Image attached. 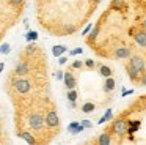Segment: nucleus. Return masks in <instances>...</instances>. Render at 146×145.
<instances>
[{
  "mask_svg": "<svg viewBox=\"0 0 146 145\" xmlns=\"http://www.w3.org/2000/svg\"><path fill=\"white\" fill-rule=\"evenodd\" d=\"M108 132H113L115 136H118V137H123V136L127 134V120H124L123 117H119V118H116L113 123H111L110 129H107Z\"/></svg>",
  "mask_w": 146,
  "mask_h": 145,
  "instance_id": "f03ea898",
  "label": "nucleus"
},
{
  "mask_svg": "<svg viewBox=\"0 0 146 145\" xmlns=\"http://www.w3.org/2000/svg\"><path fill=\"white\" fill-rule=\"evenodd\" d=\"M82 66H83V62H80V60H77V62L72 63V68L74 69H79V68H82Z\"/></svg>",
  "mask_w": 146,
  "mask_h": 145,
  "instance_id": "7c9ffc66",
  "label": "nucleus"
},
{
  "mask_svg": "<svg viewBox=\"0 0 146 145\" xmlns=\"http://www.w3.org/2000/svg\"><path fill=\"white\" fill-rule=\"evenodd\" d=\"M99 30H101V28H99V25H96V27H93V28H91V32L88 33V43H90V44H93L96 40H98V36H99Z\"/></svg>",
  "mask_w": 146,
  "mask_h": 145,
  "instance_id": "f3484780",
  "label": "nucleus"
},
{
  "mask_svg": "<svg viewBox=\"0 0 146 145\" xmlns=\"http://www.w3.org/2000/svg\"><path fill=\"white\" fill-rule=\"evenodd\" d=\"M111 118H113V112H111V109H107L104 115H102L101 118L98 120V125H104L105 122H110Z\"/></svg>",
  "mask_w": 146,
  "mask_h": 145,
  "instance_id": "aec40b11",
  "label": "nucleus"
},
{
  "mask_svg": "<svg viewBox=\"0 0 146 145\" xmlns=\"http://www.w3.org/2000/svg\"><path fill=\"white\" fill-rule=\"evenodd\" d=\"M140 128H141V122H140V120H127V134H129L130 137H133V134H135Z\"/></svg>",
  "mask_w": 146,
  "mask_h": 145,
  "instance_id": "9d476101",
  "label": "nucleus"
},
{
  "mask_svg": "<svg viewBox=\"0 0 146 145\" xmlns=\"http://www.w3.org/2000/svg\"><path fill=\"white\" fill-rule=\"evenodd\" d=\"M63 82H64V85H66L68 90H74V88H76V85H77V81H76V77H74V74L71 71H64Z\"/></svg>",
  "mask_w": 146,
  "mask_h": 145,
  "instance_id": "6e6552de",
  "label": "nucleus"
},
{
  "mask_svg": "<svg viewBox=\"0 0 146 145\" xmlns=\"http://www.w3.org/2000/svg\"><path fill=\"white\" fill-rule=\"evenodd\" d=\"M10 52H11V47H10V44H8V43H5V44L0 46V54L7 55V54H10Z\"/></svg>",
  "mask_w": 146,
  "mask_h": 145,
  "instance_id": "393cba45",
  "label": "nucleus"
},
{
  "mask_svg": "<svg viewBox=\"0 0 146 145\" xmlns=\"http://www.w3.org/2000/svg\"><path fill=\"white\" fill-rule=\"evenodd\" d=\"M27 74H30V65L27 62H19L14 66V76L16 77H25Z\"/></svg>",
  "mask_w": 146,
  "mask_h": 145,
  "instance_id": "423d86ee",
  "label": "nucleus"
},
{
  "mask_svg": "<svg viewBox=\"0 0 146 145\" xmlns=\"http://www.w3.org/2000/svg\"><path fill=\"white\" fill-rule=\"evenodd\" d=\"M113 55L116 57L118 60H127V58H130V55H132V50H130V47H126V46L116 47Z\"/></svg>",
  "mask_w": 146,
  "mask_h": 145,
  "instance_id": "0eeeda50",
  "label": "nucleus"
},
{
  "mask_svg": "<svg viewBox=\"0 0 146 145\" xmlns=\"http://www.w3.org/2000/svg\"><path fill=\"white\" fill-rule=\"evenodd\" d=\"M96 145H111V136L108 131H104L96 140Z\"/></svg>",
  "mask_w": 146,
  "mask_h": 145,
  "instance_id": "ddd939ff",
  "label": "nucleus"
},
{
  "mask_svg": "<svg viewBox=\"0 0 146 145\" xmlns=\"http://www.w3.org/2000/svg\"><path fill=\"white\" fill-rule=\"evenodd\" d=\"M126 71H127V74H129L130 81H133V82H140V79H141V76H143V72H140L138 69H135L130 65L126 66Z\"/></svg>",
  "mask_w": 146,
  "mask_h": 145,
  "instance_id": "9b49d317",
  "label": "nucleus"
},
{
  "mask_svg": "<svg viewBox=\"0 0 146 145\" xmlns=\"http://www.w3.org/2000/svg\"><path fill=\"white\" fill-rule=\"evenodd\" d=\"M133 93V90H124L123 91V96H129V95H132Z\"/></svg>",
  "mask_w": 146,
  "mask_h": 145,
  "instance_id": "c9c22d12",
  "label": "nucleus"
},
{
  "mask_svg": "<svg viewBox=\"0 0 146 145\" xmlns=\"http://www.w3.org/2000/svg\"><path fill=\"white\" fill-rule=\"evenodd\" d=\"M3 68H5V65H3V63H0V72L3 71Z\"/></svg>",
  "mask_w": 146,
  "mask_h": 145,
  "instance_id": "ea45409f",
  "label": "nucleus"
},
{
  "mask_svg": "<svg viewBox=\"0 0 146 145\" xmlns=\"http://www.w3.org/2000/svg\"><path fill=\"white\" fill-rule=\"evenodd\" d=\"M17 136H19V137L22 139V140H25L29 145H38V142H36L35 136H33L32 132H29V131H21Z\"/></svg>",
  "mask_w": 146,
  "mask_h": 145,
  "instance_id": "f8f14e48",
  "label": "nucleus"
},
{
  "mask_svg": "<svg viewBox=\"0 0 146 145\" xmlns=\"http://www.w3.org/2000/svg\"><path fill=\"white\" fill-rule=\"evenodd\" d=\"M0 38H2V35H0Z\"/></svg>",
  "mask_w": 146,
  "mask_h": 145,
  "instance_id": "37998d69",
  "label": "nucleus"
},
{
  "mask_svg": "<svg viewBox=\"0 0 146 145\" xmlns=\"http://www.w3.org/2000/svg\"><path fill=\"white\" fill-rule=\"evenodd\" d=\"M99 74L102 76V77H111V74H113V71H111V68L110 66H107V65H99Z\"/></svg>",
  "mask_w": 146,
  "mask_h": 145,
  "instance_id": "dca6fc26",
  "label": "nucleus"
},
{
  "mask_svg": "<svg viewBox=\"0 0 146 145\" xmlns=\"http://www.w3.org/2000/svg\"><path fill=\"white\" fill-rule=\"evenodd\" d=\"M39 2H49V0H39Z\"/></svg>",
  "mask_w": 146,
  "mask_h": 145,
  "instance_id": "79ce46f5",
  "label": "nucleus"
},
{
  "mask_svg": "<svg viewBox=\"0 0 146 145\" xmlns=\"http://www.w3.org/2000/svg\"><path fill=\"white\" fill-rule=\"evenodd\" d=\"M29 126L33 131H41L46 126V118L39 112H33V113H30V117H29Z\"/></svg>",
  "mask_w": 146,
  "mask_h": 145,
  "instance_id": "7ed1b4c3",
  "label": "nucleus"
},
{
  "mask_svg": "<svg viewBox=\"0 0 146 145\" xmlns=\"http://www.w3.org/2000/svg\"><path fill=\"white\" fill-rule=\"evenodd\" d=\"M83 126L80 125V122H71L69 125H68V131L71 132V134H79V132L83 131Z\"/></svg>",
  "mask_w": 146,
  "mask_h": 145,
  "instance_id": "4468645a",
  "label": "nucleus"
},
{
  "mask_svg": "<svg viewBox=\"0 0 146 145\" xmlns=\"http://www.w3.org/2000/svg\"><path fill=\"white\" fill-rule=\"evenodd\" d=\"M2 136H3V129H2V123H0V139H2Z\"/></svg>",
  "mask_w": 146,
  "mask_h": 145,
  "instance_id": "58836bf2",
  "label": "nucleus"
},
{
  "mask_svg": "<svg viewBox=\"0 0 146 145\" xmlns=\"http://www.w3.org/2000/svg\"><path fill=\"white\" fill-rule=\"evenodd\" d=\"M32 82L25 77H14L13 79V88L17 91L19 95H27L32 91Z\"/></svg>",
  "mask_w": 146,
  "mask_h": 145,
  "instance_id": "f257e3e1",
  "label": "nucleus"
},
{
  "mask_svg": "<svg viewBox=\"0 0 146 145\" xmlns=\"http://www.w3.org/2000/svg\"><path fill=\"white\" fill-rule=\"evenodd\" d=\"M10 3H11V5H14V6H19V5H22V3H24V0H10Z\"/></svg>",
  "mask_w": 146,
  "mask_h": 145,
  "instance_id": "473e14b6",
  "label": "nucleus"
},
{
  "mask_svg": "<svg viewBox=\"0 0 146 145\" xmlns=\"http://www.w3.org/2000/svg\"><path fill=\"white\" fill-rule=\"evenodd\" d=\"M36 50H38V46H36L35 43H30L29 46L25 47V55H29V57H30V55H33V54H35Z\"/></svg>",
  "mask_w": 146,
  "mask_h": 145,
  "instance_id": "5701e85b",
  "label": "nucleus"
},
{
  "mask_svg": "<svg viewBox=\"0 0 146 145\" xmlns=\"http://www.w3.org/2000/svg\"><path fill=\"white\" fill-rule=\"evenodd\" d=\"M93 2H94V3H99V2H101V0H93Z\"/></svg>",
  "mask_w": 146,
  "mask_h": 145,
  "instance_id": "a19ab883",
  "label": "nucleus"
},
{
  "mask_svg": "<svg viewBox=\"0 0 146 145\" xmlns=\"http://www.w3.org/2000/svg\"><path fill=\"white\" fill-rule=\"evenodd\" d=\"M74 30H76V27H74V25H64L63 35H71V33H74Z\"/></svg>",
  "mask_w": 146,
  "mask_h": 145,
  "instance_id": "a878e982",
  "label": "nucleus"
},
{
  "mask_svg": "<svg viewBox=\"0 0 146 145\" xmlns=\"http://www.w3.org/2000/svg\"><path fill=\"white\" fill-rule=\"evenodd\" d=\"M141 87H146V74H143L141 76V79H140V82H138Z\"/></svg>",
  "mask_w": 146,
  "mask_h": 145,
  "instance_id": "72a5a7b5",
  "label": "nucleus"
},
{
  "mask_svg": "<svg viewBox=\"0 0 146 145\" xmlns=\"http://www.w3.org/2000/svg\"><path fill=\"white\" fill-rule=\"evenodd\" d=\"M66 50H68V47L63 46V44H57V46L52 47V54H54V57H58V58H60Z\"/></svg>",
  "mask_w": 146,
  "mask_h": 145,
  "instance_id": "2eb2a0df",
  "label": "nucleus"
},
{
  "mask_svg": "<svg viewBox=\"0 0 146 145\" xmlns=\"http://www.w3.org/2000/svg\"><path fill=\"white\" fill-rule=\"evenodd\" d=\"M133 41H135L137 44H138L140 47H145L146 49V30H137L135 33H133Z\"/></svg>",
  "mask_w": 146,
  "mask_h": 145,
  "instance_id": "1a4fd4ad",
  "label": "nucleus"
},
{
  "mask_svg": "<svg viewBox=\"0 0 146 145\" xmlns=\"http://www.w3.org/2000/svg\"><path fill=\"white\" fill-rule=\"evenodd\" d=\"M91 28H93V25H91V24H88L85 28H83V32H82V36H86V35H88L90 32H91Z\"/></svg>",
  "mask_w": 146,
  "mask_h": 145,
  "instance_id": "cd10ccee",
  "label": "nucleus"
},
{
  "mask_svg": "<svg viewBox=\"0 0 146 145\" xmlns=\"http://www.w3.org/2000/svg\"><path fill=\"white\" fill-rule=\"evenodd\" d=\"M85 66L91 69V68H94V66H96V62H94L93 58H86V60H85Z\"/></svg>",
  "mask_w": 146,
  "mask_h": 145,
  "instance_id": "bb28decb",
  "label": "nucleus"
},
{
  "mask_svg": "<svg viewBox=\"0 0 146 145\" xmlns=\"http://www.w3.org/2000/svg\"><path fill=\"white\" fill-rule=\"evenodd\" d=\"M141 28H143V30H146V17L143 19V22H141Z\"/></svg>",
  "mask_w": 146,
  "mask_h": 145,
  "instance_id": "e433bc0d",
  "label": "nucleus"
},
{
  "mask_svg": "<svg viewBox=\"0 0 146 145\" xmlns=\"http://www.w3.org/2000/svg\"><path fill=\"white\" fill-rule=\"evenodd\" d=\"M124 3H126V0H111L110 9L111 11H121L124 8Z\"/></svg>",
  "mask_w": 146,
  "mask_h": 145,
  "instance_id": "a211bd4d",
  "label": "nucleus"
},
{
  "mask_svg": "<svg viewBox=\"0 0 146 145\" xmlns=\"http://www.w3.org/2000/svg\"><path fill=\"white\" fill-rule=\"evenodd\" d=\"M80 125H82L83 128H91V126H93V123L90 122V120H82V122H80Z\"/></svg>",
  "mask_w": 146,
  "mask_h": 145,
  "instance_id": "c85d7f7f",
  "label": "nucleus"
},
{
  "mask_svg": "<svg viewBox=\"0 0 146 145\" xmlns=\"http://www.w3.org/2000/svg\"><path fill=\"white\" fill-rule=\"evenodd\" d=\"M44 118H46V126H47L49 129H58L60 128V117H58V113L55 109L47 110Z\"/></svg>",
  "mask_w": 146,
  "mask_h": 145,
  "instance_id": "20e7f679",
  "label": "nucleus"
},
{
  "mask_svg": "<svg viewBox=\"0 0 146 145\" xmlns=\"http://www.w3.org/2000/svg\"><path fill=\"white\" fill-rule=\"evenodd\" d=\"M115 87H116V82H115L113 77H107L104 84V91H113Z\"/></svg>",
  "mask_w": 146,
  "mask_h": 145,
  "instance_id": "6ab92c4d",
  "label": "nucleus"
},
{
  "mask_svg": "<svg viewBox=\"0 0 146 145\" xmlns=\"http://www.w3.org/2000/svg\"><path fill=\"white\" fill-rule=\"evenodd\" d=\"M25 40L29 41V43H30V41H36V40H38V33H36V32H33V30H30L29 33L25 35Z\"/></svg>",
  "mask_w": 146,
  "mask_h": 145,
  "instance_id": "b1692460",
  "label": "nucleus"
},
{
  "mask_svg": "<svg viewBox=\"0 0 146 145\" xmlns=\"http://www.w3.org/2000/svg\"><path fill=\"white\" fill-rule=\"evenodd\" d=\"M69 107H72V109H76V107H77V104H76V103H69Z\"/></svg>",
  "mask_w": 146,
  "mask_h": 145,
  "instance_id": "4c0bfd02",
  "label": "nucleus"
},
{
  "mask_svg": "<svg viewBox=\"0 0 146 145\" xmlns=\"http://www.w3.org/2000/svg\"><path fill=\"white\" fill-rule=\"evenodd\" d=\"M66 62H68V58H66V57H64V55H61L60 58H58V63H60V65H64V63H66Z\"/></svg>",
  "mask_w": 146,
  "mask_h": 145,
  "instance_id": "f704fd0d",
  "label": "nucleus"
},
{
  "mask_svg": "<svg viewBox=\"0 0 146 145\" xmlns=\"http://www.w3.org/2000/svg\"><path fill=\"white\" fill-rule=\"evenodd\" d=\"M80 109H82L83 113H91V112H94V110H96V104L94 103H90V101H88V103H83Z\"/></svg>",
  "mask_w": 146,
  "mask_h": 145,
  "instance_id": "412c9836",
  "label": "nucleus"
},
{
  "mask_svg": "<svg viewBox=\"0 0 146 145\" xmlns=\"http://www.w3.org/2000/svg\"><path fill=\"white\" fill-rule=\"evenodd\" d=\"M129 65H130V66H133L135 69H138L140 72L146 74V72H145V69H146V62H145V58H143L141 55H130V58H129Z\"/></svg>",
  "mask_w": 146,
  "mask_h": 145,
  "instance_id": "39448f33",
  "label": "nucleus"
},
{
  "mask_svg": "<svg viewBox=\"0 0 146 145\" xmlns=\"http://www.w3.org/2000/svg\"><path fill=\"white\" fill-rule=\"evenodd\" d=\"M55 76H57L58 81H63V79H64V71H57V74H55Z\"/></svg>",
  "mask_w": 146,
  "mask_h": 145,
  "instance_id": "2f4dec72",
  "label": "nucleus"
},
{
  "mask_svg": "<svg viewBox=\"0 0 146 145\" xmlns=\"http://www.w3.org/2000/svg\"><path fill=\"white\" fill-rule=\"evenodd\" d=\"M83 52V49H82V47H77V49H72V50H71V55H79V54H82Z\"/></svg>",
  "mask_w": 146,
  "mask_h": 145,
  "instance_id": "c756f323",
  "label": "nucleus"
},
{
  "mask_svg": "<svg viewBox=\"0 0 146 145\" xmlns=\"http://www.w3.org/2000/svg\"><path fill=\"white\" fill-rule=\"evenodd\" d=\"M68 101L69 103H76L77 101V98H79V93H77V90L74 88V90H68Z\"/></svg>",
  "mask_w": 146,
  "mask_h": 145,
  "instance_id": "4be33fe9",
  "label": "nucleus"
}]
</instances>
